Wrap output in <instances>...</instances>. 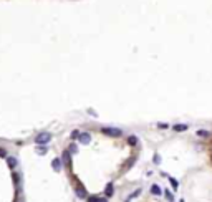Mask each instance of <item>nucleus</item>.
Here are the masks:
<instances>
[{
    "label": "nucleus",
    "instance_id": "obj_3",
    "mask_svg": "<svg viewBox=\"0 0 212 202\" xmlns=\"http://www.w3.org/2000/svg\"><path fill=\"white\" fill-rule=\"evenodd\" d=\"M51 167H53V171H56V172L61 171V167H63L61 159H60V157H55V159H53V161H51Z\"/></svg>",
    "mask_w": 212,
    "mask_h": 202
},
{
    "label": "nucleus",
    "instance_id": "obj_12",
    "mask_svg": "<svg viewBox=\"0 0 212 202\" xmlns=\"http://www.w3.org/2000/svg\"><path fill=\"white\" fill-rule=\"evenodd\" d=\"M197 136H199V137H207V136H209V131H206V129H199V131H197Z\"/></svg>",
    "mask_w": 212,
    "mask_h": 202
},
{
    "label": "nucleus",
    "instance_id": "obj_6",
    "mask_svg": "<svg viewBox=\"0 0 212 202\" xmlns=\"http://www.w3.org/2000/svg\"><path fill=\"white\" fill-rule=\"evenodd\" d=\"M5 159H7V164H8V167H10V169H15V167H17L18 161H17L15 157H12V156H10V157H5Z\"/></svg>",
    "mask_w": 212,
    "mask_h": 202
},
{
    "label": "nucleus",
    "instance_id": "obj_8",
    "mask_svg": "<svg viewBox=\"0 0 212 202\" xmlns=\"http://www.w3.org/2000/svg\"><path fill=\"white\" fill-rule=\"evenodd\" d=\"M151 194H154V196H161L162 194L161 187H159L157 184H153V186H151Z\"/></svg>",
    "mask_w": 212,
    "mask_h": 202
},
{
    "label": "nucleus",
    "instance_id": "obj_16",
    "mask_svg": "<svg viewBox=\"0 0 212 202\" xmlns=\"http://www.w3.org/2000/svg\"><path fill=\"white\" fill-rule=\"evenodd\" d=\"M68 151H70V154H76V152H78V146H76V144H71Z\"/></svg>",
    "mask_w": 212,
    "mask_h": 202
},
{
    "label": "nucleus",
    "instance_id": "obj_22",
    "mask_svg": "<svg viewBox=\"0 0 212 202\" xmlns=\"http://www.w3.org/2000/svg\"><path fill=\"white\" fill-rule=\"evenodd\" d=\"M154 162H156V164H159V162H161V157H159V154L154 156Z\"/></svg>",
    "mask_w": 212,
    "mask_h": 202
},
{
    "label": "nucleus",
    "instance_id": "obj_9",
    "mask_svg": "<svg viewBox=\"0 0 212 202\" xmlns=\"http://www.w3.org/2000/svg\"><path fill=\"white\" fill-rule=\"evenodd\" d=\"M139 194H141V187H139V189H136V190H134V192H133L131 196H129V197H128V199H126L124 202H131V200L134 199V197H137V196H139Z\"/></svg>",
    "mask_w": 212,
    "mask_h": 202
},
{
    "label": "nucleus",
    "instance_id": "obj_10",
    "mask_svg": "<svg viewBox=\"0 0 212 202\" xmlns=\"http://www.w3.org/2000/svg\"><path fill=\"white\" fill-rule=\"evenodd\" d=\"M76 196H78L80 199H86V192H84L81 187H76Z\"/></svg>",
    "mask_w": 212,
    "mask_h": 202
},
{
    "label": "nucleus",
    "instance_id": "obj_17",
    "mask_svg": "<svg viewBox=\"0 0 212 202\" xmlns=\"http://www.w3.org/2000/svg\"><path fill=\"white\" fill-rule=\"evenodd\" d=\"M169 180H171V184H172V189H177L179 187V182L174 179V177H169Z\"/></svg>",
    "mask_w": 212,
    "mask_h": 202
},
{
    "label": "nucleus",
    "instance_id": "obj_7",
    "mask_svg": "<svg viewBox=\"0 0 212 202\" xmlns=\"http://www.w3.org/2000/svg\"><path fill=\"white\" fill-rule=\"evenodd\" d=\"M37 152L40 156L47 154V152H48V146H47V144H38V146H37Z\"/></svg>",
    "mask_w": 212,
    "mask_h": 202
},
{
    "label": "nucleus",
    "instance_id": "obj_23",
    "mask_svg": "<svg viewBox=\"0 0 212 202\" xmlns=\"http://www.w3.org/2000/svg\"><path fill=\"white\" fill-rule=\"evenodd\" d=\"M13 180H15V184H18V174L17 172H13Z\"/></svg>",
    "mask_w": 212,
    "mask_h": 202
},
{
    "label": "nucleus",
    "instance_id": "obj_4",
    "mask_svg": "<svg viewBox=\"0 0 212 202\" xmlns=\"http://www.w3.org/2000/svg\"><path fill=\"white\" fill-rule=\"evenodd\" d=\"M78 139H80V143H81V144H90V141H91V134H90V133H81L80 136H78Z\"/></svg>",
    "mask_w": 212,
    "mask_h": 202
},
{
    "label": "nucleus",
    "instance_id": "obj_11",
    "mask_svg": "<svg viewBox=\"0 0 212 202\" xmlns=\"http://www.w3.org/2000/svg\"><path fill=\"white\" fill-rule=\"evenodd\" d=\"M128 144H129V146H136V144H137V137L136 136H129L128 137Z\"/></svg>",
    "mask_w": 212,
    "mask_h": 202
},
{
    "label": "nucleus",
    "instance_id": "obj_14",
    "mask_svg": "<svg viewBox=\"0 0 212 202\" xmlns=\"http://www.w3.org/2000/svg\"><path fill=\"white\" fill-rule=\"evenodd\" d=\"M88 202H108V199H98V197H88Z\"/></svg>",
    "mask_w": 212,
    "mask_h": 202
},
{
    "label": "nucleus",
    "instance_id": "obj_21",
    "mask_svg": "<svg viewBox=\"0 0 212 202\" xmlns=\"http://www.w3.org/2000/svg\"><path fill=\"white\" fill-rule=\"evenodd\" d=\"M0 157H7V152H5V149H2V147H0Z\"/></svg>",
    "mask_w": 212,
    "mask_h": 202
},
{
    "label": "nucleus",
    "instance_id": "obj_19",
    "mask_svg": "<svg viewBox=\"0 0 212 202\" xmlns=\"http://www.w3.org/2000/svg\"><path fill=\"white\" fill-rule=\"evenodd\" d=\"M78 136H80V131H73L71 133V139H78Z\"/></svg>",
    "mask_w": 212,
    "mask_h": 202
},
{
    "label": "nucleus",
    "instance_id": "obj_13",
    "mask_svg": "<svg viewBox=\"0 0 212 202\" xmlns=\"http://www.w3.org/2000/svg\"><path fill=\"white\" fill-rule=\"evenodd\" d=\"M63 161H65L66 164H70V161H71V157H70V151H65V152H63Z\"/></svg>",
    "mask_w": 212,
    "mask_h": 202
},
{
    "label": "nucleus",
    "instance_id": "obj_15",
    "mask_svg": "<svg viewBox=\"0 0 212 202\" xmlns=\"http://www.w3.org/2000/svg\"><path fill=\"white\" fill-rule=\"evenodd\" d=\"M164 196H166V199H167L169 202H172V200H174V196H172V194H171V192H169V190H167V189H166V190H164Z\"/></svg>",
    "mask_w": 212,
    "mask_h": 202
},
{
    "label": "nucleus",
    "instance_id": "obj_1",
    "mask_svg": "<svg viewBox=\"0 0 212 202\" xmlns=\"http://www.w3.org/2000/svg\"><path fill=\"white\" fill-rule=\"evenodd\" d=\"M50 139H51L50 133H40V134H37V137H35V144H47Z\"/></svg>",
    "mask_w": 212,
    "mask_h": 202
},
{
    "label": "nucleus",
    "instance_id": "obj_5",
    "mask_svg": "<svg viewBox=\"0 0 212 202\" xmlns=\"http://www.w3.org/2000/svg\"><path fill=\"white\" fill-rule=\"evenodd\" d=\"M113 194H114V186H113V182H108L106 184V189H104V196L113 197Z\"/></svg>",
    "mask_w": 212,
    "mask_h": 202
},
{
    "label": "nucleus",
    "instance_id": "obj_2",
    "mask_svg": "<svg viewBox=\"0 0 212 202\" xmlns=\"http://www.w3.org/2000/svg\"><path fill=\"white\" fill-rule=\"evenodd\" d=\"M101 133L108 134V136H114V137H119L123 134L121 129H118V127H101Z\"/></svg>",
    "mask_w": 212,
    "mask_h": 202
},
{
    "label": "nucleus",
    "instance_id": "obj_20",
    "mask_svg": "<svg viewBox=\"0 0 212 202\" xmlns=\"http://www.w3.org/2000/svg\"><path fill=\"white\" fill-rule=\"evenodd\" d=\"M157 127H159V129H167V124H164V123H159V124H157Z\"/></svg>",
    "mask_w": 212,
    "mask_h": 202
},
{
    "label": "nucleus",
    "instance_id": "obj_18",
    "mask_svg": "<svg viewBox=\"0 0 212 202\" xmlns=\"http://www.w3.org/2000/svg\"><path fill=\"white\" fill-rule=\"evenodd\" d=\"M186 129H187L186 124H177V126H174V131H186Z\"/></svg>",
    "mask_w": 212,
    "mask_h": 202
}]
</instances>
